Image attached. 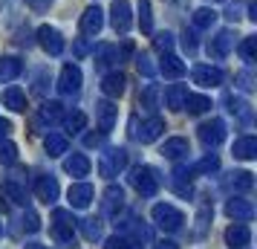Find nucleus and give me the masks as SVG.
<instances>
[{
  "mask_svg": "<svg viewBox=\"0 0 257 249\" xmlns=\"http://www.w3.org/2000/svg\"><path fill=\"white\" fill-rule=\"evenodd\" d=\"M75 217L67 209H55L52 212V235L58 240L61 249H75Z\"/></svg>",
  "mask_w": 257,
  "mask_h": 249,
  "instance_id": "f257e3e1",
  "label": "nucleus"
},
{
  "mask_svg": "<svg viewBox=\"0 0 257 249\" xmlns=\"http://www.w3.org/2000/svg\"><path fill=\"white\" fill-rule=\"evenodd\" d=\"M130 183H133V189L139 191V194H145V197H153V194L159 191V186H162L159 171L151 168V165H136L130 171Z\"/></svg>",
  "mask_w": 257,
  "mask_h": 249,
  "instance_id": "f03ea898",
  "label": "nucleus"
},
{
  "mask_svg": "<svg viewBox=\"0 0 257 249\" xmlns=\"http://www.w3.org/2000/svg\"><path fill=\"white\" fill-rule=\"evenodd\" d=\"M124 168H127V151L124 148H107L98 156V174L107 180L118 177V171H124Z\"/></svg>",
  "mask_w": 257,
  "mask_h": 249,
  "instance_id": "7ed1b4c3",
  "label": "nucleus"
},
{
  "mask_svg": "<svg viewBox=\"0 0 257 249\" xmlns=\"http://www.w3.org/2000/svg\"><path fill=\"white\" fill-rule=\"evenodd\" d=\"M151 214H153V223L159 229H165V232H176L179 226L185 223V214L179 212L176 206H171V203H156Z\"/></svg>",
  "mask_w": 257,
  "mask_h": 249,
  "instance_id": "20e7f679",
  "label": "nucleus"
},
{
  "mask_svg": "<svg viewBox=\"0 0 257 249\" xmlns=\"http://www.w3.org/2000/svg\"><path fill=\"white\" fill-rule=\"evenodd\" d=\"M130 131H133V136L139 139V142H156L159 136H162L165 131V122L159 116H151V119H145L142 122V128H139V119H130Z\"/></svg>",
  "mask_w": 257,
  "mask_h": 249,
  "instance_id": "39448f33",
  "label": "nucleus"
},
{
  "mask_svg": "<svg viewBox=\"0 0 257 249\" xmlns=\"http://www.w3.org/2000/svg\"><path fill=\"white\" fill-rule=\"evenodd\" d=\"M222 139H225V122L222 119H211V122L199 125V142L205 148H217Z\"/></svg>",
  "mask_w": 257,
  "mask_h": 249,
  "instance_id": "423d86ee",
  "label": "nucleus"
},
{
  "mask_svg": "<svg viewBox=\"0 0 257 249\" xmlns=\"http://www.w3.org/2000/svg\"><path fill=\"white\" fill-rule=\"evenodd\" d=\"M81 81H84L81 70H78L75 64H67V67L61 70V75H58V90L64 96H75L78 90H81Z\"/></svg>",
  "mask_w": 257,
  "mask_h": 249,
  "instance_id": "0eeeda50",
  "label": "nucleus"
},
{
  "mask_svg": "<svg viewBox=\"0 0 257 249\" xmlns=\"http://www.w3.org/2000/svg\"><path fill=\"white\" fill-rule=\"evenodd\" d=\"M101 197H104V200H101V212H104L107 217H118V212L124 209V189H121V186H107Z\"/></svg>",
  "mask_w": 257,
  "mask_h": 249,
  "instance_id": "6e6552de",
  "label": "nucleus"
},
{
  "mask_svg": "<svg viewBox=\"0 0 257 249\" xmlns=\"http://www.w3.org/2000/svg\"><path fill=\"white\" fill-rule=\"evenodd\" d=\"M225 214L231 217L234 223H248L254 217V203L243 200V197H231V200L225 203Z\"/></svg>",
  "mask_w": 257,
  "mask_h": 249,
  "instance_id": "1a4fd4ad",
  "label": "nucleus"
},
{
  "mask_svg": "<svg viewBox=\"0 0 257 249\" xmlns=\"http://www.w3.org/2000/svg\"><path fill=\"white\" fill-rule=\"evenodd\" d=\"M38 44H41L44 52H49V55H61V52H64V38H61V32L55 26H41V29H38Z\"/></svg>",
  "mask_w": 257,
  "mask_h": 249,
  "instance_id": "9d476101",
  "label": "nucleus"
},
{
  "mask_svg": "<svg viewBox=\"0 0 257 249\" xmlns=\"http://www.w3.org/2000/svg\"><path fill=\"white\" fill-rule=\"evenodd\" d=\"M110 24H113V29H116L118 35H124V32L130 29L133 15H130V3L127 0H116V3H113V9H110Z\"/></svg>",
  "mask_w": 257,
  "mask_h": 249,
  "instance_id": "9b49d317",
  "label": "nucleus"
},
{
  "mask_svg": "<svg viewBox=\"0 0 257 249\" xmlns=\"http://www.w3.org/2000/svg\"><path fill=\"white\" fill-rule=\"evenodd\" d=\"M231 49H234V32L231 29H220V32L208 41V55L211 58H225Z\"/></svg>",
  "mask_w": 257,
  "mask_h": 249,
  "instance_id": "f8f14e48",
  "label": "nucleus"
},
{
  "mask_svg": "<svg viewBox=\"0 0 257 249\" xmlns=\"http://www.w3.org/2000/svg\"><path fill=\"white\" fill-rule=\"evenodd\" d=\"M222 70L220 67H211V64H197L194 67V84L199 87H220L222 84Z\"/></svg>",
  "mask_w": 257,
  "mask_h": 249,
  "instance_id": "ddd939ff",
  "label": "nucleus"
},
{
  "mask_svg": "<svg viewBox=\"0 0 257 249\" xmlns=\"http://www.w3.org/2000/svg\"><path fill=\"white\" fill-rule=\"evenodd\" d=\"M93 197H95V191L90 183H72L70 191H67V200H70L72 209H87L93 203Z\"/></svg>",
  "mask_w": 257,
  "mask_h": 249,
  "instance_id": "4468645a",
  "label": "nucleus"
},
{
  "mask_svg": "<svg viewBox=\"0 0 257 249\" xmlns=\"http://www.w3.org/2000/svg\"><path fill=\"white\" fill-rule=\"evenodd\" d=\"M35 194H38V200L41 203H47V206H52V203L58 200V194H61V189H58V180L55 177H38L35 180Z\"/></svg>",
  "mask_w": 257,
  "mask_h": 249,
  "instance_id": "2eb2a0df",
  "label": "nucleus"
},
{
  "mask_svg": "<svg viewBox=\"0 0 257 249\" xmlns=\"http://www.w3.org/2000/svg\"><path fill=\"white\" fill-rule=\"evenodd\" d=\"M116 113H118V107L113 105V102H98L95 105V119H98V131L101 133H110L113 131V125H116Z\"/></svg>",
  "mask_w": 257,
  "mask_h": 249,
  "instance_id": "dca6fc26",
  "label": "nucleus"
},
{
  "mask_svg": "<svg viewBox=\"0 0 257 249\" xmlns=\"http://www.w3.org/2000/svg\"><path fill=\"white\" fill-rule=\"evenodd\" d=\"M101 26H104V12H101L98 6L84 9V15H81V32L84 35H98Z\"/></svg>",
  "mask_w": 257,
  "mask_h": 249,
  "instance_id": "f3484780",
  "label": "nucleus"
},
{
  "mask_svg": "<svg viewBox=\"0 0 257 249\" xmlns=\"http://www.w3.org/2000/svg\"><path fill=\"white\" fill-rule=\"evenodd\" d=\"M225 189L234 191V194H245V191L254 189V174L251 171H234L225 177Z\"/></svg>",
  "mask_w": 257,
  "mask_h": 249,
  "instance_id": "a211bd4d",
  "label": "nucleus"
},
{
  "mask_svg": "<svg viewBox=\"0 0 257 249\" xmlns=\"http://www.w3.org/2000/svg\"><path fill=\"white\" fill-rule=\"evenodd\" d=\"M124 87H127V78H124V72H107L104 78H101V93L107 99H118V96L124 93Z\"/></svg>",
  "mask_w": 257,
  "mask_h": 249,
  "instance_id": "6ab92c4d",
  "label": "nucleus"
},
{
  "mask_svg": "<svg viewBox=\"0 0 257 249\" xmlns=\"http://www.w3.org/2000/svg\"><path fill=\"white\" fill-rule=\"evenodd\" d=\"M185 61L182 58H176L174 52H165L162 55V64H159V72H162L165 78H182L185 75Z\"/></svg>",
  "mask_w": 257,
  "mask_h": 249,
  "instance_id": "aec40b11",
  "label": "nucleus"
},
{
  "mask_svg": "<svg viewBox=\"0 0 257 249\" xmlns=\"http://www.w3.org/2000/svg\"><path fill=\"white\" fill-rule=\"evenodd\" d=\"M248 240H251V232H248V226L245 223H234L225 229V243L231 249H243L248 246Z\"/></svg>",
  "mask_w": 257,
  "mask_h": 249,
  "instance_id": "412c9836",
  "label": "nucleus"
},
{
  "mask_svg": "<svg viewBox=\"0 0 257 249\" xmlns=\"http://www.w3.org/2000/svg\"><path fill=\"white\" fill-rule=\"evenodd\" d=\"M64 116V105H61V102H44V105H41V110H38V128H41V125H55V122H58V119Z\"/></svg>",
  "mask_w": 257,
  "mask_h": 249,
  "instance_id": "4be33fe9",
  "label": "nucleus"
},
{
  "mask_svg": "<svg viewBox=\"0 0 257 249\" xmlns=\"http://www.w3.org/2000/svg\"><path fill=\"white\" fill-rule=\"evenodd\" d=\"M90 159H87V156L84 154H72V156H67V159H64V171H67V174H70V177H87V174H90Z\"/></svg>",
  "mask_w": 257,
  "mask_h": 249,
  "instance_id": "5701e85b",
  "label": "nucleus"
},
{
  "mask_svg": "<svg viewBox=\"0 0 257 249\" xmlns=\"http://www.w3.org/2000/svg\"><path fill=\"white\" fill-rule=\"evenodd\" d=\"M3 107H9L15 113H24L26 110V93L21 87H6V90H3Z\"/></svg>",
  "mask_w": 257,
  "mask_h": 249,
  "instance_id": "b1692460",
  "label": "nucleus"
},
{
  "mask_svg": "<svg viewBox=\"0 0 257 249\" xmlns=\"http://www.w3.org/2000/svg\"><path fill=\"white\" fill-rule=\"evenodd\" d=\"M171 189L179 194V197H188L191 194V168H176L174 174H171Z\"/></svg>",
  "mask_w": 257,
  "mask_h": 249,
  "instance_id": "393cba45",
  "label": "nucleus"
},
{
  "mask_svg": "<svg viewBox=\"0 0 257 249\" xmlns=\"http://www.w3.org/2000/svg\"><path fill=\"white\" fill-rule=\"evenodd\" d=\"M21 72H24V64H21V58H15V55L0 58V81H15Z\"/></svg>",
  "mask_w": 257,
  "mask_h": 249,
  "instance_id": "a878e982",
  "label": "nucleus"
},
{
  "mask_svg": "<svg viewBox=\"0 0 257 249\" xmlns=\"http://www.w3.org/2000/svg\"><path fill=\"white\" fill-rule=\"evenodd\" d=\"M231 154L237 159H254L257 156V139L254 136H243V139H237L231 148Z\"/></svg>",
  "mask_w": 257,
  "mask_h": 249,
  "instance_id": "bb28decb",
  "label": "nucleus"
},
{
  "mask_svg": "<svg viewBox=\"0 0 257 249\" xmlns=\"http://www.w3.org/2000/svg\"><path fill=\"white\" fill-rule=\"evenodd\" d=\"M185 154H188V139H182V136H174V139H168V142L162 145L165 159H182Z\"/></svg>",
  "mask_w": 257,
  "mask_h": 249,
  "instance_id": "cd10ccee",
  "label": "nucleus"
},
{
  "mask_svg": "<svg viewBox=\"0 0 257 249\" xmlns=\"http://www.w3.org/2000/svg\"><path fill=\"white\" fill-rule=\"evenodd\" d=\"M182 110H188L191 116H199V113L211 110V99H208V96H194V93H188L185 102H182Z\"/></svg>",
  "mask_w": 257,
  "mask_h": 249,
  "instance_id": "c85d7f7f",
  "label": "nucleus"
},
{
  "mask_svg": "<svg viewBox=\"0 0 257 249\" xmlns=\"http://www.w3.org/2000/svg\"><path fill=\"white\" fill-rule=\"evenodd\" d=\"M95 64L98 67H110V64H121V52L118 47H110V44H101L95 49Z\"/></svg>",
  "mask_w": 257,
  "mask_h": 249,
  "instance_id": "c756f323",
  "label": "nucleus"
},
{
  "mask_svg": "<svg viewBox=\"0 0 257 249\" xmlns=\"http://www.w3.org/2000/svg\"><path fill=\"white\" fill-rule=\"evenodd\" d=\"M185 96H188V87H185V84H171V87L165 90V105L171 107V110H182Z\"/></svg>",
  "mask_w": 257,
  "mask_h": 249,
  "instance_id": "7c9ffc66",
  "label": "nucleus"
},
{
  "mask_svg": "<svg viewBox=\"0 0 257 249\" xmlns=\"http://www.w3.org/2000/svg\"><path fill=\"white\" fill-rule=\"evenodd\" d=\"M0 200H12L18 203V206H26V191L15 183V180H9V183H3V189H0Z\"/></svg>",
  "mask_w": 257,
  "mask_h": 249,
  "instance_id": "2f4dec72",
  "label": "nucleus"
},
{
  "mask_svg": "<svg viewBox=\"0 0 257 249\" xmlns=\"http://www.w3.org/2000/svg\"><path fill=\"white\" fill-rule=\"evenodd\" d=\"M44 148H47L49 156H64L67 154V136H61V133H49L47 139H44Z\"/></svg>",
  "mask_w": 257,
  "mask_h": 249,
  "instance_id": "473e14b6",
  "label": "nucleus"
},
{
  "mask_svg": "<svg viewBox=\"0 0 257 249\" xmlns=\"http://www.w3.org/2000/svg\"><path fill=\"white\" fill-rule=\"evenodd\" d=\"M225 105H228V110H231L234 116H240V119H251V105L245 102V99H237V96H225Z\"/></svg>",
  "mask_w": 257,
  "mask_h": 249,
  "instance_id": "72a5a7b5",
  "label": "nucleus"
},
{
  "mask_svg": "<svg viewBox=\"0 0 257 249\" xmlns=\"http://www.w3.org/2000/svg\"><path fill=\"white\" fill-rule=\"evenodd\" d=\"M78 226H81V235L87 237V240H98V237H101V220H98V217H84Z\"/></svg>",
  "mask_w": 257,
  "mask_h": 249,
  "instance_id": "f704fd0d",
  "label": "nucleus"
},
{
  "mask_svg": "<svg viewBox=\"0 0 257 249\" xmlns=\"http://www.w3.org/2000/svg\"><path fill=\"white\" fill-rule=\"evenodd\" d=\"M214 21H217V12L208 9V6L194 12V29H208V26H214Z\"/></svg>",
  "mask_w": 257,
  "mask_h": 249,
  "instance_id": "c9c22d12",
  "label": "nucleus"
},
{
  "mask_svg": "<svg viewBox=\"0 0 257 249\" xmlns=\"http://www.w3.org/2000/svg\"><path fill=\"white\" fill-rule=\"evenodd\" d=\"M139 26L145 35L153 32V15H151V0H139Z\"/></svg>",
  "mask_w": 257,
  "mask_h": 249,
  "instance_id": "e433bc0d",
  "label": "nucleus"
},
{
  "mask_svg": "<svg viewBox=\"0 0 257 249\" xmlns=\"http://www.w3.org/2000/svg\"><path fill=\"white\" fill-rule=\"evenodd\" d=\"M64 128H67V133H81L87 128V116H84L81 110H75V113H70V116L64 119Z\"/></svg>",
  "mask_w": 257,
  "mask_h": 249,
  "instance_id": "4c0bfd02",
  "label": "nucleus"
},
{
  "mask_svg": "<svg viewBox=\"0 0 257 249\" xmlns=\"http://www.w3.org/2000/svg\"><path fill=\"white\" fill-rule=\"evenodd\" d=\"M0 162L3 165H15L18 162V148L9 139H0Z\"/></svg>",
  "mask_w": 257,
  "mask_h": 249,
  "instance_id": "58836bf2",
  "label": "nucleus"
},
{
  "mask_svg": "<svg viewBox=\"0 0 257 249\" xmlns=\"http://www.w3.org/2000/svg\"><path fill=\"white\" fill-rule=\"evenodd\" d=\"M217 168H220V159L214 154H208L205 159H199L197 165L191 168V174H211V171H217Z\"/></svg>",
  "mask_w": 257,
  "mask_h": 249,
  "instance_id": "ea45409f",
  "label": "nucleus"
},
{
  "mask_svg": "<svg viewBox=\"0 0 257 249\" xmlns=\"http://www.w3.org/2000/svg\"><path fill=\"white\" fill-rule=\"evenodd\" d=\"M254 52H257V38L248 35L243 44H240V58H243L245 64H254Z\"/></svg>",
  "mask_w": 257,
  "mask_h": 249,
  "instance_id": "a19ab883",
  "label": "nucleus"
},
{
  "mask_svg": "<svg viewBox=\"0 0 257 249\" xmlns=\"http://www.w3.org/2000/svg\"><path fill=\"white\" fill-rule=\"evenodd\" d=\"M139 102H142V107H148V110H156V102H159V87H156V84H148Z\"/></svg>",
  "mask_w": 257,
  "mask_h": 249,
  "instance_id": "79ce46f5",
  "label": "nucleus"
},
{
  "mask_svg": "<svg viewBox=\"0 0 257 249\" xmlns=\"http://www.w3.org/2000/svg\"><path fill=\"white\" fill-rule=\"evenodd\" d=\"M153 47L159 49V52H171L174 49V35L165 29V32H156V38H153Z\"/></svg>",
  "mask_w": 257,
  "mask_h": 249,
  "instance_id": "37998d69",
  "label": "nucleus"
},
{
  "mask_svg": "<svg viewBox=\"0 0 257 249\" xmlns=\"http://www.w3.org/2000/svg\"><path fill=\"white\" fill-rule=\"evenodd\" d=\"M136 67H139V72L142 75H148V78L156 75V67L151 64V55H148V52H139V55H136Z\"/></svg>",
  "mask_w": 257,
  "mask_h": 249,
  "instance_id": "c03bdc74",
  "label": "nucleus"
},
{
  "mask_svg": "<svg viewBox=\"0 0 257 249\" xmlns=\"http://www.w3.org/2000/svg\"><path fill=\"white\" fill-rule=\"evenodd\" d=\"M234 81H237V87H240V90H243V93H248V90H251V87H254V84H251V72H248V70L237 72V78H234Z\"/></svg>",
  "mask_w": 257,
  "mask_h": 249,
  "instance_id": "a18cd8bd",
  "label": "nucleus"
},
{
  "mask_svg": "<svg viewBox=\"0 0 257 249\" xmlns=\"http://www.w3.org/2000/svg\"><path fill=\"white\" fill-rule=\"evenodd\" d=\"M24 226H26V232H38V229H41L38 214H35V212H26V214H24Z\"/></svg>",
  "mask_w": 257,
  "mask_h": 249,
  "instance_id": "49530a36",
  "label": "nucleus"
},
{
  "mask_svg": "<svg viewBox=\"0 0 257 249\" xmlns=\"http://www.w3.org/2000/svg\"><path fill=\"white\" fill-rule=\"evenodd\" d=\"M182 47H185V52H197V35L185 29V35H182Z\"/></svg>",
  "mask_w": 257,
  "mask_h": 249,
  "instance_id": "de8ad7c7",
  "label": "nucleus"
},
{
  "mask_svg": "<svg viewBox=\"0 0 257 249\" xmlns=\"http://www.w3.org/2000/svg\"><path fill=\"white\" fill-rule=\"evenodd\" d=\"M124 243H127V237L113 235V237H107L104 240V249H124Z\"/></svg>",
  "mask_w": 257,
  "mask_h": 249,
  "instance_id": "09e8293b",
  "label": "nucleus"
},
{
  "mask_svg": "<svg viewBox=\"0 0 257 249\" xmlns=\"http://www.w3.org/2000/svg\"><path fill=\"white\" fill-rule=\"evenodd\" d=\"M26 3H29V9H32V12H47L55 0H26Z\"/></svg>",
  "mask_w": 257,
  "mask_h": 249,
  "instance_id": "8fccbe9b",
  "label": "nucleus"
},
{
  "mask_svg": "<svg viewBox=\"0 0 257 249\" xmlns=\"http://www.w3.org/2000/svg\"><path fill=\"white\" fill-rule=\"evenodd\" d=\"M101 142H104V133H87V136H84V145H87V148H98Z\"/></svg>",
  "mask_w": 257,
  "mask_h": 249,
  "instance_id": "3c124183",
  "label": "nucleus"
},
{
  "mask_svg": "<svg viewBox=\"0 0 257 249\" xmlns=\"http://www.w3.org/2000/svg\"><path fill=\"white\" fill-rule=\"evenodd\" d=\"M35 93L44 96L47 93V72H38V84H35Z\"/></svg>",
  "mask_w": 257,
  "mask_h": 249,
  "instance_id": "603ef678",
  "label": "nucleus"
},
{
  "mask_svg": "<svg viewBox=\"0 0 257 249\" xmlns=\"http://www.w3.org/2000/svg\"><path fill=\"white\" fill-rule=\"evenodd\" d=\"M87 52H90V44H87V41H78V44H75V55H78V58H84Z\"/></svg>",
  "mask_w": 257,
  "mask_h": 249,
  "instance_id": "864d4df0",
  "label": "nucleus"
},
{
  "mask_svg": "<svg viewBox=\"0 0 257 249\" xmlns=\"http://www.w3.org/2000/svg\"><path fill=\"white\" fill-rule=\"evenodd\" d=\"M9 131H12V125L0 116V139H6V136H9Z\"/></svg>",
  "mask_w": 257,
  "mask_h": 249,
  "instance_id": "5fc2aeb1",
  "label": "nucleus"
},
{
  "mask_svg": "<svg viewBox=\"0 0 257 249\" xmlns=\"http://www.w3.org/2000/svg\"><path fill=\"white\" fill-rule=\"evenodd\" d=\"M153 249H179V246H176L174 240H159V243H156Z\"/></svg>",
  "mask_w": 257,
  "mask_h": 249,
  "instance_id": "6e6d98bb",
  "label": "nucleus"
},
{
  "mask_svg": "<svg viewBox=\"0 0 257 249\" xmlns=\"http://www.w3.org/2000/svg\"><path fill=\"white\" fill-rule=\"evenodd\" d=\"M24 249H49V246H44V243H26Z\"/></svg>",
  "mask_w": 257,
  "mask_h": 249,
  "instance_id": "4d7b16f0",
  "label": "nucleus"
},
{
  "mask_svg": "<svg viewBox=\"0 0 257 249\" xmlns=\"http://www.w3.org/2000/svg\"><path fill=\"white\" fill-rule=\"evenodd\" d=\"M124 249H142V246H139V243H130V240H127V243H124Z\"/></svg>",
  "mask_w": 257,
  "mask_h": 249,
  "instance_id": "13d9d810",
  "label": "nucleus"
},
{
  "mask_svg": "<svg viewBox=\"0 0 257 249\" xmlns=\"http://www.w3.org/2000/svg\"><path fill=\"white\" fill-rule=\"evenodd\" d=\"M0 237H3V223H0Z\"/></svg>",
  "mask_w": 257,
  "mask_h": 249,
  "instance_id": "bf43d9fd",
  "label": "nucleus"
}]
</instances>
